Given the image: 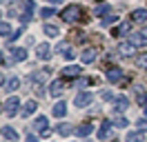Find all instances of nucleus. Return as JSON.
I'll return each instance as SVG.
<instances>
[{
	"label": "nucleus",
	"mask_w": 147,
	"mask_h": 142,
	"mask_svg": "<svg viewBox=\"0 0 147 142\" xmlns=\"http://www.w3.org/2000/svg\"><path fill=\"white\" fill-rule=\"evenodd\" d=\"M83 18V9L78 7V5H69V7L63 9V20L65 22H76V20H80Z\"/></svg>",
	"instance_id": "nucleus-1"
},
{
	"label": "nucleus",
	"mask_w": 147,
	"mask_h": 142,
	"mask_svg": "<svg viewBox=\"0 0 147 142\" xmlns=\"http://www.w3.org/2000/svg\"><path fill=\"white\" fill-rule=\"evenodd\" d=\"M36 58H38V60H49V58H51V47H49V44H47V42H40V44H38V47H36Z\"/></svg>",
	"instance_id": "nucleus-2"
},
{
	"label": "nucleus",
	"mask_w": 147,
	"mask_h": 142,
	"mask_svg": "<svg viewBox=\"0 0 147 142\" xmlns=\"http://www.w3.org/2000/svg\"><path fill=\"white\" fill-rule=\"evenodd\" d=\"M92 100H94V96L89 93V91H80L78 96L74 98V107H87Z\"/></svg>",
	"instance_id": "nucleus-3"
},
{
	"label": "nucleus",
	"mask_w": 147,
	"mask_h": 142,
	"mask_svg": "<svg viewBox=\"0 0 147 142\" xmlns=\"http://www.w3.org/2000/svg\"><path fill=\"white\" fill-rule=\"evenodd\" d=\"M129 42L134 44V47H145V44H147V31L131 33V36H129Z\"/></svg>",
	"instance_id": "nucleus-4"
},
{
	"label": "nucleus",
	"mask_w": 147,
	"mask_h": 142,
	"mask_svg": "<svg viewBox=\"0 0 147 142\" xmlns=\"http://www.w3.org/2000/svg\"><path fill=\"white\" fill-rule=\"evenodd\" d=\"M18 107H20L18 98H9V100L5 102V113H7V115H16V113H18Z\"/></svg>",
	"instance_id": "nucleus-5"
},
{
	"label": "nucleus",
	"mask_w": 147,
	"mask_h": 142,
	"mask_svg": "<svg viewBox=\"0 0 147 142\" xmlns=\"http://www.w3.org/2000/svg\"><path fill=\"white\" fill-rule=\"evenodd\" d=\"M107 80H109V82H120V80H123V71H120L118 67H109V69H107Z\"/></svg>",
	"instance_id": "nucleus-6"
},
{
	"label": "nucleus",
	"mask_w": 147,
	"mask_h": 142,
	"mask_svg": "<svg viewBox=\"0 0 147 142\" xmlns=\"http://www.w3.org/2000/svg\"><path fill=\"white\" fill-rule=\"evenodd\" d=\"M65 91V82L63 80H54V82H51V84H49V93H51V96H60V93H63Z\"/></svg>",
	"instance_id": "nucleus-7"
},
{
	"label": "nucleus",
	"mask_w": 147,
	"mask_h": 142,
	"mask_svg": "<svg viewBox=\"0 0 147 142\" xmlns=\"http://www.w3.org/2000/svg\"><path fill=\"white\" fill-rule=\"evenodd\" d=\"M118 53H120V56H131V53H136V47L129 42V40H127V42H120L118 44Z\"/></svg>",
	"instance_id": "nucleus-8"
},
{
	"label": "nucleus",
	"mask_w": 147,
	"mask_h": 142,
	"mask_svg": "<svg viewBox=\"0 0 147 142\" xmlns=\"http://www.w3.org/2000/svg\"><path fill=\"white\" fill-rule=\"evenodd\" d=\"M31 13H34V0H25V13L20 16L22 22H29L31 20Z\"/></svg>",
	"instance_id": "nucleus-9"
},
{
	"label": "nucleus",
	"mask_w": 147,
	"mask_h": 142,
	"mask_svg": "<svg viewBox=\"0 0 147 142\" xmlns=\"http://www.w3.org/2000/svg\"><path fill=\"white\" fill-rule=\"evenodd\" d=\"M80 71H83L80 67H76V64L71 67V64H69V67H65V69H63V76H65V78H78Z\"/></svg>",
	"instance_id": "nucleus-10"
},
{
	"label": "nucleus",
	"mask_w": 147,
	"mask_h": 142,
	"mask_svg": "<svg viewBox=\"0 0 147 142\" xmlns=\"http://www.w3.org/2000/svg\"><path fill=\"white\" fill-rule=\"evenodd\" d=\"M114 107H116V111H127V107H129L127 96H118L116 100H114Z\"/></svg>",
	"instance_id": "nucleus-11"
},
{
	"label": "nucleus",
	"mask_w": 147,
	"mask_h": 142,
	"mask_svg": "<svg viewBox=\"0 0 147 142\" xmlns=\"http://www.w3.org/2000/svg\"><path fill=\"white\" fill-rule=\"evenodd\" d=\"M80 60H83L85 64H92V62L96 60V49H85V51L80 53Z\"/></svg>",
	"instance_id": "nucleus-12"
},
{
	"label": "nucleus",
	"mask_w": 147,
	"mask_h": 142,
	"mask_svg": "<svg viewBox=\"0 0 147 142\" xmlns=\"http://www.w3.org/2000/svg\"><path fill=\"white\" fill-rule=\"evenodd\" d=\"M34 127H36L42 135H47V133H49V129H47V118H45V115H38V120L34 122Z\"/></svg>",
	"instance_id": "nucleus-13"
},
{
	"label": "nucleus",
	"mask_w": 147,
	"mask_h": 142,
	"mask_svg": "<svg viewBox=\"0 0 147 142\" xmlns=\"http://www.w3.org/2000/svg\"><path fill=\"white\" fill-rule=\"evenodd\" d=\"M11 60L13 62H22V60H27V51L20 47V49H11Z\"/></svg>",
	"instance_id": "nucleus-14"
},
{
	"label": "nucleus",
	"mask_w": 147,
	"mask_h": 142,
	"mask_svg": "<svg viewBox=\"0 0 147 142\" xmlns=\"http://www.w3.org/2000/svg\"><path fill=\"white\" fill-rule=\"evenodd\" d=\"M131 20H134V22H147V9H136V11H131Z\"/></svg>",
	"instance_id": "nucleus-15"
},
{
	"label": "nucleus",
	"mask_w": 147,
	"mask_h": 142,
	"mask_svg": "<svg viewBox=\"0 0 147 142\" xmlns=\"http://www.w3.org/2000/svg\"><path fill=\"white\" fill-rule=\"evenodd\" d=\"M109 124H111V120H107V122H102L100 131H98V140H107V138L111 135V129H109Z\"/></svg>",
	"instance_id": "nucleus-16"
},
{
	"label": "nucleus",
	"mask_w": 147,
	"mask_h": 142,
	"mask_svg": "<svg viewBox=\"0 0 147 142\" xmlns=\"http://www.w3.org/2000/svg\"><path fill=\"white\" fill-rule=\"evenodd\" d=\"M51 113H54L56 118H63V115L67 113V104H65V102H56L54 109H51Z\"/></svg>",
	"instance_id": "nucleus-17"
},
{
	"label": "nucleus",
	"mask_w": 147,
	"mask_h": 142,
	"mask_svg": "<svg viewBox=\"0 0 147 142\" xmlns=\"http://www.w3.org/2000/svg\"><path fill=\"white\" fill-rule=\"evenodd\" d=\"M74 133H76V135H80V138H85V135H89V133H92V124H80V127H76V129H74Z\"/></svg>",
	"instance_id": "nucleus-18"
},
{
	"label": "nucleus",
	"mask_w": 147,
	"mask_h": 142,
	"mask_svg": "<svg viewBox=\"0 0 147 142\" xmlns=\"http://www.w3.org/2000/svg\"><path fill=\"white\" fill-rule=\"evenodd\" d=\"M2 135H5L7 140H11V142H16V140H18V133L13 131L11 127H2Z\"/></svg>",
	"instance_id": "nucleus-19"
},
{
	"label": "nucleus",
	"mask_w": 147,
	"mask_h": 142,
	"mask_svg": "<svg viewBox=\"0 0 147 142\" xmlns=\"http://www.w3.org/2000/svg\"><path fill=\"white\" fill-rule=\"evenodd\" d=\"M36 100H29V102H25V109H22V115H25V118H27V115H31L34 113V111H36Z\"/></svg>",
	"instance_id": "nucleus-20"
},
{
	"label": "nucleus",
	"mask_w": 147,
	"mask_h": 142,
	"mask_svg": "<svg viewBox=\"0 0 147 142\" xmlns=\"http://www.w3.org/2000/svg\"><path fill=\"white\" fill-rule=\"evenodd\" d=\"M125 142H143V131H131V133H127Z\"/></svg>",
	"instance_id": "nucleus-21"
},
{
	"label": "nucleus",
	"mask_w": 147,
	"mask_h": 142,
	"mask_svg": "<svg viewBox=\"0 0 147 142\" xmlns=\"http://www.w3.org/2000/svg\"><path fill=\"white\" fill-rule=\"evenodd\" d=\"M56 131L60 133V135H69V133L74 131V127H71V124H67V122H63V124H58V127H56Z\"/></svg>",
	"instance_id": "nucleus-22"
},
{
	"label": "nucleus",
	"mask_w": 147,
	"mask_h": 142,
	"mask_svg": "<svg viewBox=\"0 0 147 142\" xmlns=\"http://www.w3.org/2000/svg\"><path fill=\"white\" fill-rule=\"evenodd\" d=\"M45 33L49 36V38H56V36H60V29L56 25H45Z\"/></svg>",
	"instance_id": "nucleus-23"
},
{
	"label": "nucleus",
	"mask_w": 147,
	"mask_h": 142,
	"mask_svg": "<svg viewBox=\"0 0 147 142\" xmlns=\"http://www.w3.org/2000/svg\"><path fill=\"white\" fill-rule=\"evenodd\" d=\"M18 87H20V80H18V78H9V80H7V84H5V89H7V91H16Z\"/></svg>",
	"instance_id": "nucleus-24"
},
{
	"label": "nucleus",
	"mask_w": 147,
	"mask_h": 142,
	"mask_svg": "<svg viewBox=\"0 0 147 142\" xmlns=\"http://www.w3.org/2000/svg\"><path fill=\"white\" fill-rule=\"evenodd\" d=\"M111 124H116V127H127V118H123V115H111Z\"/></svg>",
	"instance_id": "nucleus-25"
},
{
	"label": "nucleus",
	"mask_w": 147,
	"mask_h": 142,
	"mask_svg": "<svg viewBox=\"0 0 147 142\" xmlns=\"http://www.w3.org/2000/svg\"><path fill=\"white\" fill-rule=\"evenodd\" d=\"M136 64L140 67V69H147V53H140V56H136Z\"/></svg>",
	"instance_id": "nucleus-26"
},
{
	"label": "nucleus",
	"mask_w": 147,
	"mask_h": 142,
	"mask_svg": "<svg viewBox=\"0 0 147 142\" xmlns=\"http://www.w3.org/2000/svg\"><path fill=\"white\" fill-rule=\"evenodd\" d=\"M0 36H7V38L11 36V27L7 22H0Z\"/></svg>",
	"instance_id": "nucleus-27"
},
{
	"label": "nucleus",
	"mask_w": 147,
	"mask_h": 142,
	"mask_svg": "<svg viewBox=\"0 0 147 142\" xmlns=\"http://www.w3.org/2000/svg\"><path fill=\"white\" fill-rule=\"evenodd\" d=\"M127 31H129V25H127V22H125V25H120L118 29L114 31V36H123V33H127Z\"/></svg>",
	"instance_id": "nucleus-28"
},
{
	"label": "nucleus",
	"mask_w": 147,
	"mask_h": 142,
	"mask_svg": "<svg viewBox=\"0 0 147 142\" xmlns=\"http://www.w3.org/2000/svg\"><path fill=\"white\" fill-rule=\"evenodd\" d=\"M56 51H58V53H63V56H65V53L69 51V44H67V42H60L58 47H56Z\"/></svg>",
	"instance_id": "nucleus-29"
},
{
	"label": "nucleus",
	"mask_w": 147,
	"mask_h": 142,
	"mask_svg": "<svg viewBox=\"0 0 147 142\" xmlns=\"http://www.w3.org/2000/svg\"><path fill=\"white\" fill-rule=\"evenodd\" d=\"M136 127H138V131H147V118H140L136 122Z\"/></svg>",
	"instance_id": "nucleus-30"
},
{
	"label": "nucleus",
	"mask_w": 147,
	"mask_h": 142,
	"mask_svg": "<svg viewBox=\"0 0 147 142\" xmlns=\"http://www.w3.org/2000/svg\"><path fill=\"white\" fill-rule=\"evenodd\" d=\"M54 13H56L54 9H40V16H42V18H51Z\"/></svg>",
	"instance_id": "nucleus-31"
},
{
	"label": "nucleus",
	"mask_w": 147,
	"mask_h": 142,
	"mask_svg": "<svg viewBox=\"0 0 147 142\" xmlns=\"http://www.w3.org/2000/svg\"><path fill=\"white\" fill-rule=\"evenodd\" d=\"M116 20H118V18H116V16H107V18H105V20H102V25H105V27H109V25H114Z\"/></svg>",
	"instance_id": "nucleus-32"
},
{
	"label": "nucleus",
	"mask_w": 147,
	"mask_h": 142,
	"mask_svg": "<svg viewBox=\"0 0 147 142\" xmlns=\"http://www.w3.org/2000/svg\"><path fill=\"white\" fill-rule=\"evenodd\" d=\"M20 36H22V29H16V31L9 36V42H13V40H16V38H20Z\"/></svg>",
	"instance_id": "nucleus-33"
},
{
	"label": "nucleus",
	"mask_w": 147,
	"mask_h": 142,
	"mask_svg": "<svg viewBox=\"0 0 147 142\" xmlns=\"http://www.w3.org/2000/svg\"><path fill=\"white\" fill-rule=\"evenodd\" d=\"M138 102L145 107V102H147V93H140V91H138Z\"/></svg>",
	"instance_id": "nucleus-34"
},
{
	"label": "nucleus",
	"mask_w": 147,
	"mask_h": 142,
	"mask_svg": "<svg viewBox=\"0 0 147 142\" xmlns=\"http://www.w3.org/2000/svg\"><path fill=\"white\" fill-rule=\"evenodd\" d=\"M109 11V7H98L96 9V16H102V13H107Z\"/></svg>",
	"instance_id": "nucleus-35"
},
{
	"label": "nucleus",
	"mask_w": 147,
	"mask_h": 142,
	"mask_svg": "<svg viewBox=\"0 0 147 142\" xmlns=\"http://www.w3.org/2000/svg\"><path fill=\"white\" fill-rule=\"evenodd\" d=\"M111 98H114V96H111V91H102V100H111Z\"/></svg>",
	"instance_id": "nucleus-36"
},
{
	"label": "nucleus",
	"mask_w": 147,
	"mask_h": 142,
	"mask_svg": "<svg viewBox=\"0 0 147 142\" xmlns=\"http://www.w3.org/2000/svg\"><path fill=\"white\" fill-rule=\"evenodd\" d=\"M74 56H76V53H74V51H71V49H69V51L65 53V58H67V60H74Z\"/></svg>",
	"instance_id": "nucleus-37"
},
{
	"label": "nucleus",
	"mask_w": 147,
	"mask_h": 142,
	"mask_svg": "<svg viewBox=\"0 0 147 142\" xmlns=\"http://www.w3.org/2000/svg\"><path fill=\"white\" fill-rule=\"evenodd\" d=\"M27 142H38V140H36V135H27Z\"/></svg>",
	"instance_id": "nucleus-38"
},
{
	"label": "nucleus",
	"mask_w": 147,
	"mask_h": 142,
	"mask_svg": "<svg viewBox=\"0 0 147 142\" xmlns=\"http://www.w3.org/2000/svg\"><path fill=\"white\" fill-rule=\"evenodd\" d=\"M47 2H51V5H60L63 0H47Z\"/></svg>",
	"instance_id": "nucleus-39"
},
{
	"label": "nucleus",
	"mask_w": 147,
	"mask_h": 142,
	"mask_svg": "<svg viewBox=\"0 0 147 142\" xmlns=\"http://www.w3.org/2000/svg\"><path fill=\"white\" fill-rule=\"evenodd\" d=\"M2 82H5V76H2V71H0V84H2Z\"/></svg>",
	"instance_id": "nucleus-40"
},
{
	"label": "nucleus",
	"mask_w": 147,
	"mask_h": 142,
	"mask_svg": "<svg viewBox=\"0 0 147 142\" xmlns=\"http://www.w3.org/2000/svg\"><path fill=\"white\" fill-rule=\"evenodd\" d=\"M143 109H145V118H147V107H143Z\"/></svg>",
	"instance_id": "nucleus-41"
},
{
	"label": "nucleus",
	"mask_w": 147,
	"mask_h": 142,
	"mask_svg": "<svg viewBox=\"0 0 147 142\" xmlns=\"http://www.w3.org/2000/svg\"><path fill=\"white\" fill-rule=\"evenodd\" d=\"M0 62H2V51H0Z\"/></svg>",
	"instance_id": "nucleus-42"
},
{
	"label": "nucleus",
	"mask_w": 147,
	"mask_h": 142,
	"mask_svg": "<svg viewBox=\"0 0 147 142\" xmlns=\"http://www.w3.org/2000/svg\"><path fill=\"white\" fill-rule=\"evenodd\" d=\"M87 142H92V140H87Z\"/></svg>",
	"instance_id": "nucleus-43"
},
{
	"label": "nucleus",
	"mask_w": 147,
	"mask_h": 142,
	"mask_svg": "<svg viewBox=\"0 0 147 142\" xmlns=\"http://www.w3.org/2000/svg\"><path fill=\"white\" fill-rule=\"evenodd\" d=\"M0 109H2V107H0Z\"/></svg>",
	"instance_id": "nucleus-44"
}]
</instances>
